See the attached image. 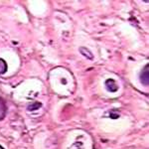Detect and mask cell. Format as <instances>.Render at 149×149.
<instances>
[{
    "instance_id": "6",
    "label": "cell",
    "mask_w": 149,
    "mask_h": 149,
    "mask_svg": "<svg viewBox=\"0 0 149 149\" xmlns=\"http://www.w3.org/2000/svg\"><path fill=\"white\" fill-rule=\"evenodd\" d=\"M85 50H86V48H85ZM85 50H84V48H81V52H84ZM83 55H84V56H86V57H88L90 59H93V55H92V53H91L90 51H88V52L85 53V54H83Z\"/></svg>"
},
{
    "instance_id": "2",
    "label": "cell",
    "mask_w": 149,
    "mask_h": 149,
    "mask_svg": "<svg viewBox=\"0 0 149 149\" xmlns=\"http://www.w3.org/2000/svg\"><path fill=\"white\" fill-rule=\"evenodd\" d=\"M105 86H107V91H109V92H111V93H114L118 90V86H117L115 81L111 80V79L107 80V81H105Z\"/></svg>"
},
{
    "instance_id": "5",
    "label": "cell",
    "mask_w": 149,
    "mask_h": 149,
    "mask_svg": "<svg viewBox=\"0 0 149 149\" xmlns=\"http://www.w3.org/2000/svg\"><path fill=\"white\" fill-rule=\"evenodd\" d=\"M40 107H41V103L36 102L35 104H33V105H29V107H28V109H29V110H35V109H39Z\"/></svg>"
},
{
    "instance_id": "4",
    "label": "cell",
    "mask_w": 149,
    "mask_h": 149,
    "mask_svg": "<svg viewBox=\"0 0 149 149\" xmlns=\"http://www.w3.org/2000/svg\"><path fill=\"white\" fill-rule=\"evenodd\" d=\"M7 70V64L4 60L0 59V74H4Z\"/></svg>"
},
{
    "instance_id": "3",
    "label": "cell",
    "mask_w": 149,
    "mask_h": 149,
    "mask_svg": "<svg viewBox=\"0 0 149 149\" xmlns=\"http://www.w3.org/2000/svg\"><path fill=\"white\" fill-rule=\"evenodd\" d=\"M6 113V105L5 102H3L2 98H0V119H2L4 116H5Z\"/></svg>"
},
{
    "instance_id": "7",
    "label": "cell",
    "mask_w": 149,
    "mask_h": 149,
    "mask_svg": "<svg viewBox=\"0 0 149 149\" xmlns=\"http://www.w3.org/2000/svg\"><path fill=\"white\" fill-rule=\"evenodd\" d=\"M0 149H4L3 147H2V146H0Z\"/></svg>"
},
{
    "instance_id": "1",
    "label": "cell",
    "mask_w": 149,
    "mask_h": 149,
    "mask_svg": "<svg viewBox=\"0 0 149 149\" xmlns=\"http://www.w3.org/2000/svg\"><path fill=\"white\" fill-rule=\"evenodd\" d=\"M140 81L144 86L149 85V65L147 64L140 73Z\"/></svg>"
}]
</instances>
